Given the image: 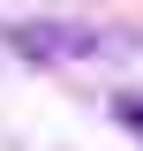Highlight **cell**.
Returning <instances> with one entry per match:
<instances>
[{"mask_svg":"<svg viewBox=\"0 0 143 151\" xmlns=\"http://www.w3.org/2000/svg\"><path fill=\"white\" fill-rule=\"evenodd\" d=\"M8 45H15L23 60H38V68H60V60H98L113 45L106 30H90V23H53V15H38V23H8Z\"/></svg>","mask_w":143,"mask_h":151,"instance_id":"6da1fadb","label":"cell"},{"mask_svg":"<svg viewBox=\"0 0 143 151\" xmlns=\"http://www.w3.org/2000/svg\"><path fill=\"white\" fill-rule=\"evenodd\" d=\"M121 113H128V129L143 136V106H136V98H121Z\"/></svg>","mask_w":143,"mask_h":151,"instance_id":"7a4b0ae2","label":"cell"}]
</instances>
